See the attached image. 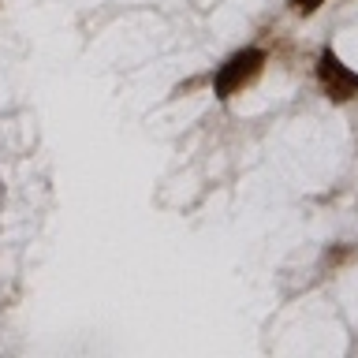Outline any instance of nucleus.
Masks as SVG:
<instances>
[{
    "mask_svg": "<svg viewBox=\"0 0 358 358\" xmlns=\"http://www.w3.org/2000/svg\"><path fill=\"white\" fill-rule=\"evenodd\" d=\"M265 60H268V56H265V49H257V45L228 56V60L220 64V71L213 75V94H217L220 101H231L239 90H246L257 75H262Z\"/></svg>",
    "mask_w": 358,
    "mask_h": 358,
    "instance_id": "obj_1",
    "label": "nucleus"
},
{
    "mask_svg": "<svg viewBox=\"0 0 358 358\" xmlns=\"http://www.w3.org/2000/svg\"><path fill=\"white\" fill-rule=\"evenodd\" d=\"M317 83H321V94L332 101V105H347V101L358 97V71L347 67L332 49H324L317 56Z\"/></svg>",
    "mask_w": 358,
    "mask_h": 358,
    "instance_id": "obj_2",
    "label": "nucleus"
},
{
    "mask_svg": "<svg viewBox=\"0 0 358 358\" xmlns=\"http://www.w3.org/2000/svg\"><path fill=\"white\" fill-rule=\"evenodd\" d=\"M324 4V0H291V8H299L302 15H313V11H317Z\"/></svg>",
    "mask_w": 358,
    "mask_h": 358,
    "instance_id": "obj_3",
    "label": "nucleus"
}]
</instances>
